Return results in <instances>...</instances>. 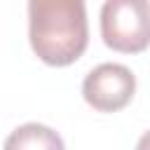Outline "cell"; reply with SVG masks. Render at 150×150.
Returning <instances> with one entry per match:
<instances>
[{
    "mask_svg": "<svg viewBox=\"0 0 150 150\" xmlns=\"http://www.w3.org/2000/svg\"><path fill=\"white\" fill-rule=\"evenodd\" d=\"M28 40L47 66L75 63L89 45L87 7L82 0H30Z\"/></svg>",
    "mask_w": 150,
    "mask_h": 150,
    "instance_id": "1",
    "label": "cell"
},
{
    "mask_svg": "<svg viewBox=\"0 0 150 150\" xmlns=\"http://www.w3.org/2000/svg\"><path fill=\"white\" fill-rule=\"evenodd\" d=\"M101 38L120 54H141L150 47V2L108 0L101 7Z\"/></svg>",
    "mask_w": 150,
    "mask_h": 150,
    "instance_id": "2",
    "label": "cell"
},
{
    "mask_svg": "<svg viewBox=\"0 0 150 150\" xmlns=\"http://www.w3.org/2000/svg\"><path fill=\"white\" fill-rule=\"evenodd\" d=\"M136 94V75L122 63H101L91 68L82 82L84 101L98 112H117L131 103Z\"/></svg>",
    "mask_w": 150,
    "mask_h": 150,
    "instance_id": "3",
    "label": "cell"
},
{
    "mask_svg": "<svg viewBox=\"0 0 150 150\" xmlns=\"http://www.w3.org/2000/svg\"><path fill=\"white\" fill-rule=\"evenodd\" d=\"M2 150H66L63 138L47 124L28 122L16 127L7 138Z\"/></svg>",
    "mask_w": 150,
    "mask_h": 150,
    "instance_id": "4",
    "label": "cell"
},
{
    "mask_svg": "<svg viewBox=\"0 0 150 150\" xmlns=\"http://www.w3.org/2000/svg\"><path fill=\"white\" fill-rule=\"evenodd\" d=\"M136 150H150V129L138 138V143H136Z\"/></svg>",
    "mask_w": 150,
    "mask_h": 150,
    "instance_id": "5",
    "label": "cell"
}]
</instances>
